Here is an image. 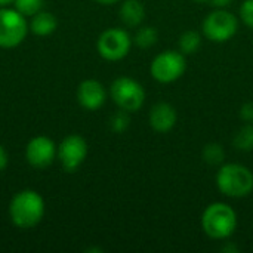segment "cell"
Returning a JSON list of instances; mask_svg holds the SVG:
<instances>
[{"mask_svg":"<svg viewBox=\"0 0 253 253\" xmlns=\"http://www.w3.org/2000/svg\"><path fill=\"white\" fill-rule=\"evenodd\" d=\"M239 15L242 22L253 30V0H245L239 9Z\"/></svg>","mask_w":253,"mask_h":253,"instance_id":"21","label":"cell"},{"mask_svg":"<svg viewBox=\"0 0 253 253\" xmlns=\"http://www.w3.org/2000/svg\"><path fill=\"white\" fill-rule=\"evenodd\" d=\"M132 43H133V39L126 30L113 27L101 33L96 42V49L101 58H104L105 61L114 62L129 55Z\"/></svg>","mask_w":253,"mask_h":253,"instance_id":"8","label":"cell"},{"mask_svg":"<svg viewBox=\"0 0 253 253\" xmlns=\"http://www.w3.org/2000/svg\"><path fill=\"white\" fill-rule=\"evenodd\" d=\"M239 30V19L227 9H215L202 24L205 37L213 43H225L231 40Z\"/></svg>","mask_w":253,"mask_h":253,"instance_id":"6","label":"cell"},{"mask_svg":"<svg viewBox=\"0 0 253 253\" xmlns=\"http://www.w3.org/2000/svg\"><path fill=\"white\" fill-rule=\"evenodd\" d=\"M200 224L209 239L227 240L236 233L237 213L228 203L215 202L203 211Z\"/></svg>","mask_w":253,"mask_h":253,"instance_id":"2","label":"cell"},{"mask_svg":"<svg viewBox=\"0 0 253 253\" xmlns=\"http://www.w3.org/2000/svg\"><path fill=\"white\" fill-rule=\"evenodd\" d=\"M28 30L25 15L9 6L0 7V47L12 49L19 46L25 40Z\"/></svg>","mask_w":253,"mask_h":253,"instance_id":"7","label":"cell"},{"mask_svg":"<svg viewBox=\"0 0 253 253\" xmlns=\"http://www.w3.org/2000/svg\"><path fill=\"white\" fill-rule=\"evenodd\" d=\"M87 157V142L82 135H67L58 145V160L68 173L76 172Z\"/></svg>","mask_w":253,"mask_h":253,"instance_id":"9","label":"cell"},{"mask_svg":"<svg viewBox=\"0 0 253 253\" xmlns=\"http://www.w3.org/2000/svg\"><path fill=\"white\" fill-rule=\"evenodd\" d=\"M202 159L205 163H208L211 166H219L225 160V150L218 142L206 144L202 150Z\"/></svg>","mask_w":253,"mask_h":253,"instance_id":"17","label":"cell"},{"mask_svg":"<svg viewBox=\"0 0 253 253\" xmlns=\"http://www.w3.org/2000/svg\"><path fill=\"white\" fill-rule=\"evenodd\" d=\"M28 27H30V31L34 33L36 36L44 37V36H50L56 30L58 19L52 12L39 10L36 15L31 16V21H30Z\"/></svg>","mask_w":253,"mask_h":253,"instance_id":"14","label":"cell"},{"mask_svg":"<svg viewBox=\"0 0 253 253\" xmlns=\"http://www.w3.org/2000/svg\"><path fill=\"white\" fill-rule=\"evenodd\" d=\"M110 95L114 104L127 113H136L142 108L145 102V89L144 86L127 76L117 77L110 86Z\"/></svg>","mask_w":253,"mask_h":253,"instance_id":"4","label":"cell"},{"mask_svg":"<svg viewBox=\"0 0 253 253\" xmlns=\"http://www.w3.org/2000/svg\"><path fill=\"white\" fill-rule=\"evenodd\" d=\"M96 3L99 4H104V6H110V4H116V3H120L122 0H95Z\"/></svg>","mask_w":253,"mask_h":253,"instance_id":"26","label":"cell"},{"mask_svg":"<svg viewBox=\"0 0 253 253\" xmlns=\"http://www.w3.org/2000/svg\"><path fill=\"white\" fill-rule=\"evenodd\" d=\"M216 187L225 197H248L253 191V172L240 163L222 165L216 173Z\"/></svg>","mask_w":253,"mask_h":253,"instance_id":"3","label":"cell"},{"mask_svg":"<svg viewBox=\"0 0 253 253\" xmlns=\"http://www.w3.org/2000/svg\"><path fill=\"white\" fill-rule=\"evenodd\" d=\"M46 212L44 199L34 190L18 191L9 203V218L21 230H31L40 224Z\"/></svg>","mask_w":253,"mask_h":253,"instance_id":"1","label":"cell"},{"mask_svg":"<svg viewBox=\"0 0 253 253\" xmlns=\"http://www.w3.org/2000/svg\"><path fill=\"white\" fill-rule=\"evenodd\" d=\"M187 68L185 55L179 50H163L154 56L150 65L151 77L163 84L179 80Z\"/></svg>","mask_w":253,"mask_h":253,"instance_id":"5","label":"cell"},{"mask_svg":"<svg viewBox=\"0 0 253 253\" xmlns=\"http://www.w3.org/2000/svg\"><path fill=\"white\" fill-rule=\"evenodd\" d=\"M7 163H9V156H7V151H6V150H4V147L0 144V172L6 169Z\"/></svg>","mask_w":253,"mask_h":253,"instance_id":"23","label":"cell"},{"mask_svg":"<svg viewBox=\"0 0 253 253\" xmlns=\"http://www.w3.org/2000/svg\"><path fill=\"white\" fill-rule=\"evenodd\" d=\"M233 0H211L212 6H215L216 9H225Z\"/></svg>","mask_w":253,"mask_h":253,"instance_id":"25","label":"cell"},{"mask_svg":"<svg viewBox=\"0 0 253 253\" xmlns=\"http://www.w3.org/2000/svg\"><path fill=\"white\" fill-rule=\"evenodd\" d=\"M77 101L87 111L99 110L107 101V90L104 84L95 79L83 80L77 87Z\"/></svg>","mask_w":253,"mask_h":253,"instance_id":"11","label":"cell"},{"mask_svg":"<svg viewBox=\"0 0 253 253\" xmlns=\"http://www.w3.org/2000/svg\"><path fill=\"white\" fill-rule=\"evenodd\" d=\"M129 125H130L129 113L125 111V110H120V108H119V111H116V113L111 116V119H110V127H111V130L116 132V133H123V132H126L127 127H129Z\"/></svg>","mask_w":253,"mask_h":253,"instance_id":"19","label":"cell"},{"mask_svg":"<svg viewBox=\"0 0 253 253\" xmlns=\"http://www.w3.org/2000/svg\"><path fill=\"white\" fill-rule=\"evenodd\" d=\"M44 0H15V9L19 10L25 16H33L39 10H42Z\"/></svg>","mask_w":253,"mask_h":253,"instance_id":"20","label":"cell"},{"mask_svg":"<svg viewBox=\"0 0 253 253\" xmlns=\"http://www.w3.org/2000/svg\"><path fill=\"white\" fill-rule=\"evenodd\" d=\"M234 147L239 151H253V123H246L234 135Z\"/></svg>","mask_w":253,"mask_h":253,"instance_id":"18","label":"cell"},{"mask_svg":"<svg viewBox=\"0 0 253 253\" xmlns=\"http://www.w3.org/2000/svg\"><path fill=\"white\" fill-rule=\"evenodd\" d=\"M148 122L154 132L168 133L175 127L178 122V114L175 107L170 105L169 102H157L150 110Z\"/></svg>","mask_w":253,"mask_h":253,"instance_id":"12","label":"cell"},{"mask_svg":"<svg viewBox=\"0 0 253 253\" xmlns=\"http://www.w3.org/2000/svg\"><path fill=\"white\" fill-rule=\"evenodd\" d=\"M221 251L224 253H237L239 252V248L236 245L230 243V242H225V245L221 248Z\"/></svg>","mask_w":253,"mask_h":253,"instance_id":"24","label":"cell"},{"mask_svg":"<svg viewBox=\"0 0 253 253\" xmlns=\"http://www.w3.org/2000/svg\"><path fill=\"white\" fill-rule=\"evenodd\" d=\"M202 46V36L194 30H187L179 36L178 40V50L184 55L196 53Z\"/></svg>","mask_w":253,"mask_h":253,"instance_id":"15","label":"cell"},{"mask_svg":"<svg viewBox=\"0 0 253 253\" xmlns=\"http://www.w3.org/2000/svg\"><path fill=\"white\" fill-rule=\"evenodd\" d=\"M157 39H159V31L154 27H151V25L141 27L139 25V28L135 33L133 43L141 49H150L157 43Z\"/></svg>","mask_w":253,"mask_h":253,"instance_id":"16","label":"cell"},{"mask_svg":"<svg viewBox=\"0 0 253 253\" xmlns=\"http://www.w3.org/2000/svg\"><path fill=\"white\" fill-rule=\"evenodd\" d=\"M194 1H199V3H206V1H209V3H211V0H194Z\"/></svg>","mask_w":253,"mask_h":253,"instance_id":"28","label":"cell"},{"mask_svg":"<svg viewBox=\"0 0 253 253\" xmlns=\"http://www.w3.org/2000/svg\"><path fill=\"white\" fill-rule=\"evenodd\" d=\"M12 3H15V0H0V7H7Z\"/></svg>","mask_w":253,"mask_h":253,"instance_id":"27","label":"cell"},{"mask_svg":"<svg viewBox=\"0 0 253 253\" xmlns=\"http://www.w3.org/2000/svg\"><path fill=\"white\" fill-rule=\"evenodd\" d=\"M56 157H58V147L46 135H37L31 138L25 147V159L28 165L36 169L49 168Z\"/></svg>","mask_w":253,"mask_h":253,"instance_id":"10","label":"cell"},{"mask_svg":"<svg viewBox=\"0 0 253 253\" xmlns=\"http://www.w3.org/2000/svg\"><path fill=\"white\" fill-rule=\"evenodd\" d=\"M147 10L141 0H122L119 16L126 27H139L145 19Z\"/></svg>","mask_w":253,"mask_h":253,"instance_id":"13","label":"cell"},{"mask_svg":"<svg viewBox=\"0 0 253 253\" xmlns=\"http://www.w3.org/2000/svg\"><path fill=\"white\" fill-rule=\"evenodd\" d=\"M240 117L246 123H253V102H246L240 108Z\"/></svg>","mask_w":253,"mask_h":253,"instance_id":"22","label":"cell"}]
</instances>
